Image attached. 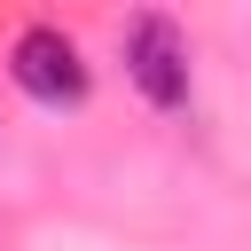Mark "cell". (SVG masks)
Masks as SVG:
<instances>
[{"instance_id":"7a4b0ae2","label":"cell","mask_w":251,"mask_h":251,"mask_svg":"<svg viewBox=\"0 0 251 251\" xmlns=\"http://www.w3.org/2000/svg\"><path fill=\"white\" fill-rule=\"evenodd\" d=\"M126 78L157 110H180L188 102V39H180L173 16H133L126 24Z\"/></svg>"},{"instance_id":"6da1fadb","label":"cell","mask_w":251,"mask_h":251,"mask_svg":"<svg viewBox=\"0 0 251 251\" xmlns=\"http://www.w3.org/2000/svg\"><path fill=\"white\" fill-rule=\"evenodd\" d=\"M8 71H16V86H24L31 102H47V110L86 102V55H78V39H71L63 24H24L16 47H8Z\"/></svg>"}]
</instances>
